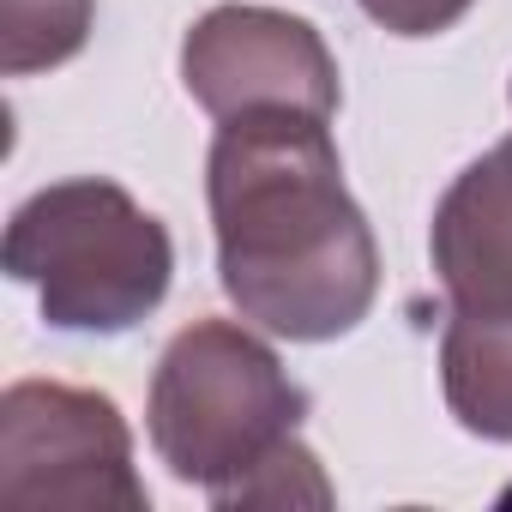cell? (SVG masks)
I'll return each instance as SVG.
<instances>
[{
	"label": "cell",
	"instance_id": "1",
	"mask_svg": "<svg viewBox=\"0 0 512 512\" xmlns=\"http://www.w3.org/2000/svg\"><path fill=\"white\" fill-rule=\"evenodd\" d=\"M217 284L247 326L290 344L356 332L380 296V247L344 187L326 115L253 109L217 121L205 157Z\"/></svg>",
	"mask_w": 512,
	"mask_h": 512
},
{
	"label": "cell",
	"instance_id": "2",
	"mask_svg": "<svg viewBox=\"0 0 512 512\" xmlns=\"http://www.w3.org/2000/svg\"><path fill=\"white\" fill-rule=\"evenodd\" d=\"M308 410V386L260 332L193 320L157 356L145 434L169 476L211 494V506H326L332 488L302 446Z\"/></svg>",
	"mask_w": 512,
	"mask_h": 512
},
{
	"label": "cell",
	"instance_id": "3",
	"mask_svg": "<svg viewBox=\"0 0 512 512\" xmlns=\"http://www.w3.org/2000/svg\"><path fill=\"white\" fill-rule=\"evenodd\" d=\"M0 266L13 284L37 290L55 332L121 338L163 308L175 241L121 181L73 175L37 187L13 211Z\"/></svg>",
	"mask_w": 512,
	"mask_h": 512
},
{
	"label": "cell",
	"instance_id": "4",
	"mask_svg": "<svg viewBox=\"0 0 512 512\" xmlns=\"http://www.w3.org/2000/svg\"><path fill=\"white\" fill-rule=\"evenodd\" d=\"M0 494L13 506H151L115 398L61 380H19L0 398Z\"/></svg>",
	"mask_w": 512,
	"mask_h": 512
},
{
	"label": "cell",
	"instance_id": "5",
	"mask_svg": "<svg viewBox=\"0 0 512 512\" xmlns=\"http://www.w3.org/2000/svg\"><path fill=\"white\" fill-rule=\"evenodd\" d=\"M181 85L211 115H253V109H302V115H338L344 85L326 37L278 7H211L187 43H181Z\"/></svg>",
	"mask_w": 512,
	"mask_h": 512
},
{
	"label": "cell",
	"instance_id": "6",
	"mask_svg": "<svg viewBox=\"0 0 512 512\" xmlns=\"http://www.w3.org/2000/svg\"><path fill=\"white\" fill-rule=\"evenodd\" d=\"M428 253L452 308H512V133L452 175Z\"/></svg>",
	"mask_w": 512,
	"mask_h": 512
},
{
	"label": "cell",
	"instance_id": "7",
	"mask_svg": "<svg viewBox=\"0 0 512 512\" xmlns=\"http://www.w3.org/2000/svg\"><path fill=\"white\" fill-rule=\"evenodd\" d=\"M440 392L464 434L512 446V308H452L446 314Z\"/></svg>",
	"mask_w": 512,
	"mask_h": 512
},
{
	"label": "cell",
	"instance_id": "8",
	"mask_svg": "<svg viewBox=\"0 0 512 512\" xmlns=\"http://www.w3.org/2000/svg\"><path fill=\"white\" fill-rule=\"evenodd\" d=\"M97 0H0V37H7V79H31L49 73L61 61H73L91 37Z\"/></svg>",
	"mask_w": 512,
	"mask_h": 512
},
{
	"label": "cell",
	"instance_id": "9",
	"mask_svg": "<svg viewBox=\"0 0 512 512\" xmlns=\"http://www.w3.org/2000/svg\"><path fill=\"white\" fill-rule=\"evenodd\" d=\"M356 7L392 37H440L476 7V0H356Z\"/></svg>",
	"mask_w": 512,
	"mask_h": 512
}]
</instances>
